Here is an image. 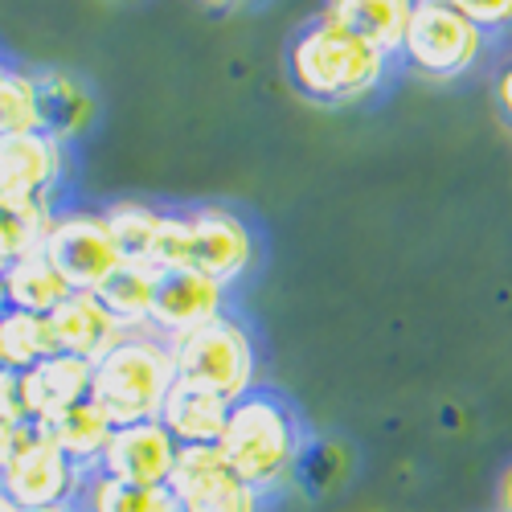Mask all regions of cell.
<instances>
[{
  "label": "cell",
  "mask_w": 512,
  "mask_h": 512,
  "mask_svg": "<svg viewBox=\"0 0 512 512\" xmlns=\"http://www.w3.org/2000/svg\"><path fill=\"white\" fill-rule=\"evenodd\" d=\"M5 287H9V308L17 312H33V316H50L66 295V279L54 271V263L46 259V250L25 254V259L5 267Z\"/></svg>",
  "instance_id": "20"
},
{
  "label": "cell",
  "mask_w": 512,
  "mask_h": 512,
  "mask_svg": "<svg viewBox=\"0 0 512 512\" xmlns=\"http://www.w3.org/2000/svg\"><path fill=\"white\" fill-rule=\"evenodd\" d=\"M13 422H29L25 377L13 369H0V426H13Z\"/></svg>",
  "instance_id": "28"
},
{
  "label": "cell",
  "mask_w": 512,
  "mask_h": 512,
  "mask_svg": "<svg viewBox=\"0 0 512 512\" xmlns=\"http://www.w3.org/2000/svg\"><path fill=\"white\" fill-rule=\"evenodd\" d=\"M50 324V336H54V349L58 353H70V357H82V361H99L103 353H111L119 340L127 336L111 312L99 304L95 291H70L66 300L46 316Z\"/></svg>",
  "instance_id": "13"
},
{
  "label": "cell",
  "mask_w": 512,
  "mask_h": 512,
  "mask_svg": "<svg viewBox=\"0 0 512 512\" xmlns=\"http://www.w3.org/2000/svg\"><path fill=\"white\" fill-rule=\"evenodd\" d=\"M0 512H17V508H13V500H9L5 492H0Z\"/></svg>",
  "instance_id": "33"
},
{
  "label": "cell",
  "mask_w": 512,
  "mask_h": 512,
  "mask_svg": "<svg viewBox=\"0 0 512 512\" xmlns=\"http://www.w3.org/2000/svg\"><path fill=\"white\" fill-rule=\"evenodd\" d=\"M54 353L58 349H54V336H50L46 316L9 308V316L0 320V369L29 373L37 361H46Z\"/></svg>",
  "instance_id": "24"
},
{
  "label": "cell",
  "mask_w": 512,
  "mask_h": 512,
  "mask_svg": "<svg viewBox=\"0 0 512 512\" xmlns=\"http://www.w3.org/2000/svg\"><path fill=\"white\" fill-rule=\"evenodd\" d=\"M87 484V472L54 447V439L41 435L0 472V492L13 500V508H58V504H78V492Z\"/></svg>",
  "instance_id": "9"
},
{
  "label": "cell",
  "mask_w": 512,
  "mask_h": 512,
  "mask_svg": "<svg viewBox=\"0 0 512 512\" xmlns=\"http://www.w3.org/2000/svg\"><path fill=\"white\" fill-rule=\"evenodd\" d=\"M349 467H353V455H349L345 443L304 439L300 455H295V467H291V480L308 500H324L349 480Z\"/></svg>",
  "instance_id": "22"
},
{
  "label": "cell",
  "mask_w": 512,
  "mask_h": 512,
  "mask_svg": "<svg viewBox=\"0 0 512 512\" xmlns=\"http://www.w3.org/2000/svg\"><path fill=\"white\" fill-rule=\"evenodd\" d=\"M103 213H107V226H111V234L123 250V263H144L148 267V254L156 246L164 209L144 205V201H115Z\"/></svg>",
  "instance_id": "25"
},
{
  "label": "cell",
  "mask_w": 512,
  "mask_h": 512,
  "mask_svg": "<svg viewBox=\"0 0 512 512\" xmlns=\"http://www.w3.org/2000/svg\"><path fill=\"white\" fill-rule=\"evenodd\" d=\"M54 213V201H0V267L46 246Z\"/></svg>",
  "instance_id": "21"
},
{
  "label": "cell",
  "mask_w": 512,
  "mask_h": 512,
  "mask_svg": "<svg viewBox=\"0 0 512 512\" xmlns=\"http://www.w3.org/2000/svg\"><path fill=\"white\" fill-rule=\"evenodd\" d=\"M173 386L177 365L168 340L156 332H127L111 353L95 361L91 402L111 418V426H132L160 418V406Z\"/></svg>",
  "instance_id": "3"
},
{
  "label": "cell",
  "mask_w": 512,
  "mask_h": 512,
  "mask_svg": "<svg viewBox=\"0 0 512 512\" xmlns=\"http://www.w3.org/2000/svg\"><path fill=\"white\" fill-rule=\"evenodd\" d=\"M41 250L70 291H99L123 267V250L103 209H58Z\"/></svg>",
  "instance_id": "6"
},
{
  "label": "cell",
  "mask_w": 512,
  "mask_h": 512,
  "mask_svg": "<svg viewBox=\"0 0 512 512\" xmlns=\"http://www.w3.org/2000/svg\"><path fill=\"white\" fill-rule=\"evenodd\" d=\"M46 435L54 439V447L78 467V472H99V463H103V451L115 435V426L111 418L87 398V402H78L70 406L66 414H58L54 422H46Z\"/></svg>",
  "instance_id": "18"
},
{
  "label": "cell",
  "mask_w": 512,
  "mask_h": 512,
  "mask_svg": "<svg viewBox=\"0 0 512 512\" xmlns=\"http://www.w3.org/2000/svg\"><path fill=\"white\" fill-rule=\"evenodd\" d=\"M189 218V267L222 283L226 291L254 267V230L226 205H197Z\"/></svg>",
  "instance_id": "8"
},
{
  "label": "cell",
  "mask_w": 512,
  "mask_h": 512,
  "mask_svg": "<svg viewBox=\"0 0 512 512\" xmlns=\"http://www.w3.org/2000/svg\"><path fill=\"white\" fill-rule=\"evenodd\" d=\"M33 87H37V123L41 132L70 144L82 136L95 119V95L66 70H33Z\"/></svg>",
  "instance_id": "16"
},
{
  "label": "cell",
  "mask_w": 512,
  "mask_h": 512,
  "mask_svg": "<svg viewBox=\"0 0 512 512\" xmlns=\"http://www.w3.org/2000/svg\"><path fill=\"white\" fill-rule=\"evenodd\" d=\"M29 132H41L33 74L5 66L0 70V136H29Z\"/></svg>",
  "instance_id": "26"
},
{
  "label": "cell",
  "mask_w": 512,
  "mask_h": 512,
  "mask_svg": "<svg viewBox=\"0 0 512 512\" xmlns=\"http://www.w3.org/2000/svg\"><path fill=\"white\" fill-rule=\"evenodd\" d=\"M78 512H177V500L168 488H140L91 472L78 492Z\"/></svg>",
  "instance_id": "23"
},
{
  "label": "cell",
  "mask_w": 512,
  "mask_h": 512,
  "mask_svg": "<svg viewBox=\"0 0 512 512\" xmlns=\"http://www.w3.org/2000/svg\"><path fill=\"white\" fill-rule=\"evenodd\" d=\"M390 74V58L328 17L308 21L287 46V78L320 107H349L369 99Z\"/></svg>",
  "instance_id": "1"
},
{
  "label": "cell",
  "mask_w": 512,
  "mask_h": 512,
  "mask_svg": "<svg viewBox=\"0 0 512 512\" xmlns=\"http://www.w3.org/2000/svg\"><path fill=\"white\" fill-rule=\"evenodd\" d=\"M226 418H230L226 398L197 390V386H185V381H177V386L168 390L164 406H160V426L181 447H218V439L226 431Z\"/></svg>",
  "instance_id": "17"
},
{
  "label": "cell",
  "mask_w": 512,
  "mask_h": 512,
  "mask_svg": "<svg viewBox=\"0 0 512 512\" xmlns=\"http://www.w3.org/2000/svg\"><path fill=\"white\" fill-rule=\"evenodd\" d=\"M304 439L308 435L300 426V414L291 410L287 398L271 390H250L246 398L230 402V418L218 439V451L246 488L271 496L279 484L291 480V467Z\"/></svg>",
  "instance_id": "2"
},
{
  "label": "cell",
  "mask_w": 512,
  "mask_h": 512,
  "mask_svg": "<svg viewBox=\"0 0 512 512\" xmlns=\"http://www.w3.org/2000/svg\"><path fill=\"white\" fill-rule=\"evenodd\" d=\"M410 13H414V0H328L324 5V17L332 25L357 33L390 62L402 54Z\"/></svg>",
  "instance_id": "15"
},
{
  "label": "cell",
  "mask_w": 512,
  "mask_h": 512,
  "mask_svg": "<svg viewBox=\"0 0 512 512\" xmlns=\"http://www.w3.org/2000/svg\"><path fill=\"white\" fill-rule=\"evenodd\" d=\"M496 107H500V115L512 123V62L496 74Z\"/></svg>",
  "instance_id": "29"
},
{
  "label": "cell",
  "mask_w": 512,
  "mask_h": 512,
  "mask_svg": "<svg viewBox=\"0 0 512 512\" xmlns=\"http://www.w3.org/2000/svg\"><path fill=\"white\" fill-rule=\"evenodd\" d=\"M168 349H173L177 381H185V386L209 390L226 402L259 390V345H254L250 328L230 312L168 340Z\"/></svg>",
  "instance_id": "4"
},
{
  "label": "cell",
  "mask_w": 512,
  "mask_h": 512,
  "mask_svg": "<svg viewBox=\"0 0 512 512\" xmlns=\"http://www.w3.org/2000/svg\"><path fill=\"white\" fill-rule=\"evenodd\" d=\"M66 177V144L29 132L0 136V201H54Z\"/></svg>",
  "instance_id": "11"
},
{
  "label": "cell",
  "mask_w": 512,
  "mask_h": 512,
  "mask_svg": "<svg viewBox=\"0 0 512 512\" xmlns=\"http://www.w3.org/2000/svg\"><path fill=\"white\" fill-rule=\"evenodd\" d=\"M177 455H181V443L164 431L160 418H148L132 426H115L99 472L123 484H140V488H168Z\"/></svg>",
  "instance_id": "10"
},
{
  "label": "cell",
  "mask_w": 512,
  "mask_h": 512,
  "mask_svg": "<svg viewBox=\"0 0 512 512\" xmlns=\"http://www.w3.org/2000/svg\"><path fill=\"white\" fill-rule=\"evenodd\" d=\"M484 33L467 21L447 0H414V13L406 25L402 54L410 70L422 78H463L480 58H484Z\"/></svg>",
  "instance_id": "5"
},
{
  "label": "cell",
  "mask_w": 512,
  "mask_h": 512,
  "mask_svg": "<svg viewBox=\"0 0 512 512\" xmlns=\"http://www.w3.org/2000/svg\"><path fill=\"white\" fill-rule=\"evenodd\" d=\"M9 316V287H5V267H0V320Z\"/></svg>",
  "instance_id": "31"
},
{
  "label": "cell",
  "mask_w": 512,
  "mask_h": 512,
  "mask_svg": "<svg viewBox=\"0 0 512 512\" xmlns=\"http://www.w3.org/2000/svg\"><path fill=\"white\" fill-rule=\"evenodd\" d=\"M91 373L95 365L82 361V357H70V353H54L46 361H37L25 377V406H29V418L33 422H54L58 414H66L70 406L87 402L91 398Z\"/></svg>",
  "instance_id": "14"
},
{
  "label": "cell",
  "mask_w": 512,
  "mask_h": 512,
  "mask_svg": "<svg viewBox=\"0 0 512 512\" xmlns=\"http://www.w3.org/2000/svg\"><path fill=\"white\" fill-rule=\"evenodd\" d=\"M156 287H160V271H152L144 263H123L95 295L123 332H148Z\"/></svg>",
  "instance_id": "19"
},
{
  "label": "cell",
  "mask_w": 512,
  "mask_h": 512,
  "mask_svg": "<svg viewBox=\"0 0 512 512\" xmlns=\"http://www.w3.org/2000/svg\"><path fill=\"white\" fill-rule=\"evenodd\" d=\"M500 512H512V463L504 467V476H500Z\"/></svg>",
  "instance_id": "30"
},
{
  "label": "cell",
  "mask_w": 512,
  "mask_h": 512,
  "mask_svg": "<svg viewBox=\"0 0 512 512\" xmlns=\"http://www.w3.org/2000/svg\"><path fill=\"white\" fill-rule=\"evenodd\" d=\"M0 70H5V62H0Z\"/></svg>",
  "instance_id": "34"
},
{
  "label": "cell",
  "mask_w": 512,
  "mask_h": 512,
  "mask_svg": "<svg viewBox=\"0 0 512 512\" xmlns=\"http://www.w3.org/2000/svg\"><path fill=\"white\" fill-rule=\"evenodd\" d=\"M168 492L177 512H267V496L246 488L218 447H181Z\"/></svg>",
  "instance_id": "7"
},
{
  "label": "cell",
  "mask_w": 512,
  "mask_h": 512,
  "mask_svg": "<svg viewBox=\"0 0 512 512\" xmlns=\"http://www.w3.org/2000/svg\"><path fill=\"white\" fill-rule=\"evenodd\" d=\"M226 312V287L213 283L209 275L185 267V271H168L160 275L156 287V304H152V320L148 332H156L160 340H177L209 320H218Z\"/></svg>",
  "instance_id": "12"
},
{
  "label": "cell",
  "mask_w": 512,
  "mask_h": 512,
  "mask_svg": "<svg viewBox=\"0 0 512 512\" xmlns=\"http://www.w3.org/2000/svg\"><path fill=\"white\" fill-rule=\"evenodd\" d=\"M447 5L459 9L484 37L512 29V0H447Z\"/></svg>",
  "instance_id": "27"
},
{
  "label": "cell",
  "mask_w": 512,
  "mask_h": 512,
  "mask_svg": "<svg viewBox=\"0 0 512 512\" xmlns=\"http://www.w3.org/2000/svg\"><path fill=\"white\" fill-rule=\"evenodd\" d=\"M218 5H222V0H218Z\"/></svg>",
  "instance_id": "35"
},
{
  "label": "cell",
  "mask_w": 512,
  "mask_h": 512,
  "mask_svg": "<svg viewBox=\"0 0 512 512\" xmlns=\"http://www.w3.org/2000/svg\"><path fill=\"white\" fill-rule=\"evenodd\" d=\"M17 512H78V504H58V508H17Z\"/></svg>",
  "instance_id": "32"
}]
</instances>
